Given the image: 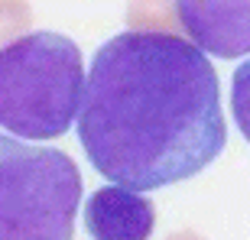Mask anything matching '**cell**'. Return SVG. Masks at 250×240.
Segmentation results:
<instances>
[{"instance_id":"obj_1","label":"cell","mask_w":250,"mask_h":240,"mask_svg":"<svg viewBox=\"0 0 250 240\" xmlns=\"http://www.w3.org/2000/svg\"><path fill=\"white\" fill-rule=\"evenodd\" d=\"M78 140L104 179L133 192L198 176L228 143L214 65L176 33L111 36L88 68Z\"/></svg>"},{"instance_id":"obj_2","label":"cell","mask_w":250,"mask_h":240,"mask_svg":"<svg viewBox=\"0 0 250 240\" xmlns=\"http://www.w3.org/2000/svg\"><path fill=\"white\" fill-rule=\"evenodd\" d=\"M82 49L62 33H26L0 49V127L23 140L68 133L84 101Z\"/></svg>"},{"instance_id":"obj_3","label":"cell","mask_w":250,"mask_h":240,"mask_svg":"<svg viewBox=\"0 0 250 240\" xmlns=\"http://www.w3.org/2000/svg\"><path fill=\"white\" fill-rule=\"evenodd\" d=\"M82 176L68 153L0 133V240H72Z\"/></svg>"},{"instance_id":"obj_4","label":"cell","mask_w":250,"mask_h":240,"mask_svg":"<svg viewBox=\"0 0 250 240\" xmlns=\"http://www.w3.org/2000/svg\"><path fill=\"white\" fill-rule=\"evenodd\" d=\"M179 23L202 52L237 59L250 52V0H176Z\"/></svg>"},{"instance_id":"obj_5","label":"cell","mask_w":250,"mask_h":240,"mask_svg":"<svg viewBox=\"0 0 250 240\" xmlns=\"http://www.w3.org/2000/svg\"><path fill=\"white\" fill-rule=\"evenodd\" d=\"M84 227L91 240H149L156 208L133 188L104 185L84 201Z\"/></svg>"},{"instance_id":"obj_6","label":"cell","mask_w":250,"mask_h":240,"mask_svg":"<svg viewBox=\"0 0 250 240\" xmlns=\"http://www.w3.org/2000/svg\"><path fill=\"white\" fill-rule=\"evenodd\" d=\"M127 26L143 33H176L182 29L179 10L172 0H130L127 7Z\"/></svg>"},{"instance_id":"obj_7","label":"cell","mask_w":250,"mask_h":240,"mask_svg":"<svg viewBox=\"0 0 250 240\" xmlns=\"http://www.w3.org/2000/svg\"><path fill=\"white\" fill-rule=\"evenodd\" d=\"M29 23H33V10L26 0H0V49L26 36Z\"/></svg>"},{"instance_id":"obj_8","label":"cell","mask_w":250,"mask_h":240,"mask_svg":"<svg viewBox=\"0 0 250 240\" xmlns=\"http://www.w3.org/2000/svg\"><path fill=\"white\" fill-rule=\"evenodd\" d=\"M231 111H234V123L244 133V140L250 143V59L234 68L231 78Z\"/></svg>"},{"instance_id":"obj_9","label":"cell","mask_w":250,"mask_h":240,"mask_svg":"<svg viewBox=\"0 0 250 240\" xmlns=\"http://www.w3.org/2000/svg\"><path fill=\"white\" fill-rule=\"evenodd\" d=\"M163 240H205L202 234H195V231H176V234H169V237Z\"/></svg>"}]
</instances>
